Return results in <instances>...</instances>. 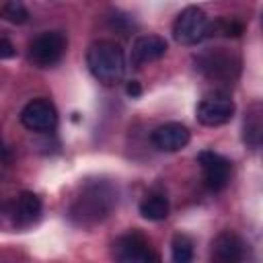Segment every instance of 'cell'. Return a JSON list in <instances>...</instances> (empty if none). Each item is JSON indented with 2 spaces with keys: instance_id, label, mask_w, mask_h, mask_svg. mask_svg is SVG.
I'll list each match as a JSON object with an SVG mask.
<instances>
[{
  "instance_id": "obj_8",
  "label": "cell",
  "mask_w": 263,
  "mask_h": 263,
  "mask_svg": "<svg viewBox=\"0 0 263 263\" xmlns=\"http://www.w3.org/2000/svg\"><path fill=\"white\" fill-rule=\"evenodd\" d=\"M197 162L203 171V181L210 191H222L230 181V160L214 150H203L197 154Z\"/></svg>"
},
{
  "instance_id": "obj_16",
  "label": "cell",
  "mask_w": 263,
  "mask_h": 263,
  "mask_svg": "<svg viewBox=\"0 0 263 263\" xmlns=\"http://www.w3.org/2000/svg\"><path fill=\"white\" fill-rule=\"evenodd\" d=\"M245 142L257 150L261 144V115L259 113H251L245 119Z\"/></svg>"
},
{
  "instance_id": "obj_11",
  "label": "cell",
  "mask_w": 263,
  "mask_h": 263,
  "mask_svg": "<svg viewBox=\"0 0 263 263\" xmlns=\"http://www.w3.org/2000/svg\"><path fill=\"white\" fill-rule=\"evenodd\" d=\"M166 53V41L158 35H142L134 41L132 47V64L136 68H142L150 62L160 60Z\"/></svg>"
},
{
  "instance_id": "obj_2",
  "label": "cell",
  "mask_w": 263,
  "mask_h": 263,
  "mask_svg": "<svg viewBox=\"0 0 263 263\" xmlns=\"http://www.w3.org/2000/svg\"><path fill=\"white\" fill-rule=\"evenodd\" d=\"M115 205V193L111 189V185L97 181V183H88L82 193L76 197L70 216L76 224L80 226H92L97 222H101Z\"/></svg>"
},
{
  "instance_id": "obj_19",
  "label": "cell",
  "mask_w": 263,
  "mask_h": 263,
  "mask_svg": "<svg viewBox=\"0 0 263 263\" xmlns=\"http://www.w3.org/2000/svg\"><path fill=\"white\" fill-rule=\"evenodd\" d=\"M16 49L12 45L10 39H0V60H8V58H14Z\"/></svg>"
},
{
  "instance_id": "obj_10",
  "label": "cell",
  "mask_w": 263,
  "mask_h": 263,
  "mask_svg": "<svg viewBox=\"0 0 263 263\" xmlns=\"http://www.w3.org/2000/svg\"><path fill=\"white\" fill-rule=\"evenodd\" d=\"M189 140H191L189 129L177 121L158 125L152 132V144L162 152H177V150L185 148L189 144Z\"/></svg>"
},
{
  "instance_id": "obj_4",
  "label": "cell",
  "mask_w": 263,
  "mask_h": 263,
  "mask_svg": "<svg viewBox=\"0 0 263 263\" xmlns=\"http://www.w3.org/2000/svg\"><path fill=\"white\" fill-rule=\"evenodd\" d=\"M208 35V16L199 6H187L173 23V37L181 45H195Z\"/></svg>"
},
{
  "instance_id": "obj_6",
  "label": "cell",
  "mask_w": 263,
  "mask_h": 263,
  "mask_svg": "<svg viewBox=\"0 0 263 263\" xmlns=\"http://www.w3.org/2000/svg\"><path fill=\"white\" fill-rule=\"evenodd\" d=\"M113 255L117 261H123V263L158 261V255L152 251L150 242L140 232H127V234L119 236L113 245Z\"/></svg>"
},
{
  "instance_id": "obj_17",
  "label": "cell",
  "mask_w": 263,
  "mask_h": 263,
  "mask_svg": "<svg viewBox=\"0 0 263 263\" xmlns=\"http://www.w3.org/2000/svg\"><path fill=\"white\" fill-rule=\"evenodd\" d=\"M4 16H6L10 23H14V25H23V23H27V18H29V10L25 8V4H23L21 0H10V2L4 6Z\"/></svg>"
},
{
  "instance_id": "obj_13",
  "label": "cell",
  "mask_w": 263,
  "mask_h": 263,
  "mask_svg": "<svg viewBox=\"0 0 263 263\" xmlns=\"http://www.w3.org/2000/svg\"><path fill=\"white\" fill-rule=\"evenodd\" d=\"M41 216V199L33 191H23L16 197L14 212H12V222L16 228H29L33 226Z\"/></svg>"
},
{
  "instance_id": "obj_18",
  "label": "cell",
  "mask_w": 263,
  "mask_h": 263,
  "mask_svg": "<svg viewBox=\"0 0 263 263\" xmlns=\"http://www.w3.org/2000/svg\"><path fill=\"white\" fill-rule=\"evenodd\" d=\"M216 31L226 35V37H238L242 33V25L236 21H218L216 23Z\"/></svg>"
},
{
  "instance_id": "obj_21",
  "label": "cell",
  "mask_w": 263,
  "mask_h": 263,
  "mask_svg": "<svg viewBox=\"0 0 263 263\" xmlns=\"http://www.w3.org/2000/svg\"><path fill=\"white\" fill-rule=\"evenodd\" d=\"M6 158H8V152H6V148H4V144L0 140V160H6Z\"/></svg>"
},
{
  "instance_id": "obj_3",
  "label": "cell",
  "mask_w": 263,
  "mask_h": 263,
  "mask_svg": "<svg viewBox=\"0 0 263 263\" xmlns=\"http://www.w3.org/2000/svg\"><path fill=\"white\" fill-rule=\"evenodd\" d=\"M195 68L210 80H234L240 70V60L234 53L214 49L195 58Z\"/></svg>"
},
{
  "instance_id": "obj_12",
  "label": "cell",
  "mask_w": 263,
  "mask_h": 263,
  "mask_svg": "<svg viewBox=\"0 0 263 263\" xmlns=\"http://www.w3.org/2000/svg\"><path fill=\"white\" fill-rule=\"evenodd\" d=\"M242 255H245V245H242V240H240L234 232H230V230L220 232V234L212 240V257H214L216 261H222V263H236V261L242 259Z\"/></svg>"
},
{
  "instance_id": "obj_15",
  "label": "cell",
  "mask_w": 263,
  "mask_h": 263,
  "mask_svg": "<svg viewBox=\"0 0 263 263\" xmlns=\"http://www.w3.org/2000/svg\"><path fill=\"white\" fill-rule=\"evenodd\" d=\"M171 255L175 263H189L193 259V242L185 234H177L171 242Z\"/></svg>"
},
{
  "instance_id": "obj_1",
  "label": "cell",
  "mask_w": 263,
  "mask_h": 263,
  "mask_svg": "<svg viewBox=\"0 0 263 263\" xmlns=\"http://www.w3.org/2000/svg\"><path fill=\"white\" fill-rule=\"evenodd\" d=\"M86 66L90 74L105 86H115L125 74V55L119 43L101 39L86 51Z\"/></svg>"
},
{
  "instance_id": "obj_7",
  "label": "cell",
  "mask_w": 263,
  "mask_h": 263,
  "mask_svg": "<svg viewBox=\"0 0 263 263\" xmlns=\"http://www.w3.org/2000/svg\"><path fill=\"white\" fill-rule=\"evenodd\" d=\"M21 123L29 129V132H37V134H47L53 132L58 125V111L55 107L45 101V99H35L31 103H27L21 111Z\"/></svg>"
},
{
  "instance_id": "obj_5",
  "label": "cell",
  "mask_w": 263,
  "mask_h": 263,
  "mask_svg": "<svg viewBox=\"0 0 263 263\" xmlns=\"http://www.w3.org/2000/svg\"><path fill=\"white\" fill-rule=\"evenodd\" d=\"M66 51V37L60 31H45L29 43V60L39 68L55 66Z\"/></svg>"
},
{
  "instance_id": "obj_14",
  "label": "cell",
  "mask_w": 263,
  "mask_h": 263,
  "mask_svg": "<svg viewBox=\"0 0 263 263\" xmlns=\"http://www.w3.org/2000/svg\"><path fill=\"white\" fill-rule=\"evenodd\" d=\"M140 214H142V218H146L150 222H160L168 216V199L160 193H152L142 199Z\"/></svg>"
},
{
  "instance_id": "obj_9",
  "label": "cell",
  "mask_w": 263,
  "mask_h": 263,
  "mask_svg": "<svg viewBox=\"0 0 263 263\" xmlns=\"http://www.w3.org/2000/svg\"><path fill=\"white\" fill-rule=\"evenodd\" d=\"M197 121L208 127L224 125L234 115V103L228 97H210L197 105Z\"/></svg>"
},
{
  "instance_id": "obj_20",
  "label": "cell",
  "mask_w": 263,
  "mask_h": 263,
  "mask_svg": "<svg viewBox=\"0 0 263 263\" xmlns=\"http://www.w3.org/2000/svg\"><path fill=\"white\" fill-rule=\"evenodd\" d=\"M125 90H127L129 97H140V95H142V88H140V84H138L136 80H132V82L125 86Z\"/></svg>"
}]
</instances>
